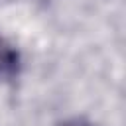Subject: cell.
Returning <instances> with one entry per match:
<instances>
[{
  "instance_id": "6da1fadb",
  "label": "cell",
  "mask_w": 126,
  "mask_h": 126,
  "mask_svg": "<svg viewBox=\"0 0 126 126\" xmlns=\"http://www.w3.org/2000/svg\"><path fill=\"white\" fill-rule=\"evenodd\" d=\"M22 57L20 51L0 33V83L14 81L20 75Z\"/></svg>"
},
{
  "instance_id": "7a4b0ae2",
  "label": "cell",
  "mask_w": 126,
  "mask_h": 126,
  "mask_svg": "<svg viewBox=\"0 0 126 126\" xmlns=\"http://www.w3.org/2000/svg\"><path fill=\"white\" fill-rule=\"evenodd\" d=\"M57 126H94L91 120L83 118V116H73V118H67L63 122H59Z\"/></svg>"
}]
</instances>
